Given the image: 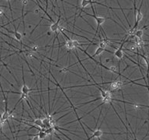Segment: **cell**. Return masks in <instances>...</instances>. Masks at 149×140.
I'll list each match as a JSON object with an SVG mask.
<instances>
[{"mask_svg":"<svg viewBox=\"0 0 149 140\" xmlns=\"http://www.w3.org/2000/svg\"><path fill=\"white\" fill-rule=\"evenodd\" d=\"M123 85V83L121 80H118V81H114L113 83H110V89L113 90H116L120 89Z\"/></svg>","mask_w":149,"mask_h":140,"instance_id":"obj_5","label":"cell"},{"mask_svg":"<svg viewBox=\"0 0 149 140\" xmlns=\"http://www.w3.org/2000/svg\"><path fill=\"white\" fill-rule=\"evenodd\" d=\"M39 13H40V9H34V13H35V14H38Z\"/></svg>","mask_w":149,"mask_h":140,"instance_id":"obj_19","label":"cell"},{"mask_svg":"<svg viewBox=\"0 0 149 140\" xmlns=\"http://www.w3.org/2000/svg\"><path fill=\"white\" fill-rule=\"evenodd\" d=\"M134 140H137V139H136V138H135V139H134Z\"/></svg>","mask_w":149,"mask_h":140,"instance_id":"obj_21","label":"cell"},{"mask_svg":"<svg viewBox=\"0 0 149 140\" xmlns=\"http://www.w3.org/2000/svg\"><path fill=\"white\" fill-rule=\"evenodd\" d=\"M61 13L59 14L58 16V20L56 21V22H53L51 25H50V30L51 32H52V33H56L57 34V36H58V33L59 31V29H60V25H59V23H60V19H61Z\"/></svg>","mask_w":149,"mask_h":140,"instance_id":"obj_2","label":"cell"},{"mask_svg":"<svg viewBox=\"0 0 149 140\" xmlns=\"http://www.w3.org/2000/svg\"><path fill=\"white\" fill-rule=\"evenodd\" d=\"M6 1L8 2V4L9 6V9H10V12H11V15H12V17H13V9L11 8V4H10V0H6Z\"/></svg>","mask_w":149,"mask_h":140,"instance_id":"obj_15","label":"cell"},{"mask_svg":"<svg viewBox=\"0 0 149 140\" xmlns=\"http://www.w3.org/2000/svg\"><path fill=\"white\" fill-rule=\"evenodd\" d=\"M134 35L138 38H142L143 35H144V30L142 29L140 30H135L134 32Z\"/></svg>","mask_w":149,"mask_h":140,"instance_id":"obj_8","label":"cell"},{"mask_svg":"<svg viewBox=\"0 0 149 140\" xmlns=\"http://www.w3.org/2000/svg\"><path fill=\"white\" fill-rule=\"evenodd\" d=\"M126 41H124V40H123V42L121 43L120 47L119 48L116 49V50L115 51V52L113 53V54H114V56H115L116 58L121 59V58H123V57L124 56V53H123V46L124 43H125Z\"/></svg>","mask_w":149,"mask_h":140,"instance_id":"obj_3","label":"cell"},{"mask_svg":"<svg viewBox=\"0 0 149 140\" xmlns=\"http://www.w3.org/2000/svg\"><path fill=\"white\" fill-rule=\"evenodd\" d=\"M83 13L87 15V16H92L95 19V22H96V24H97V29H96V31H95V37L96 36V34H98V32H99V29L100 27H101V25L105 23V21H106V18L105 17H101V16H97L96 15H95V13H94V14H89L86 12H85L83 11Z\"/></svg>","mask_w":149,"mask_h":140,"instance_id":"obj_1","label":"cell"},{"mask_svg":"<svg viewBox=\"0 0 149 140\" xmlns=\"http://www.w3.org/2000/svg\"><path fill=\"white\" fill-rule=\"evenodd\" d=\"M37 135H38V137H39L40 139H43V140H44L47 138V133L45 132H44V131H40L37 133Z\"/></svg>","mask_w":149,"mask_h":140,"instance_id":"obj_9","label":"cell"},{"mask_svg":"<svg viewBox=\"0 0 149 140\" xmlns=\"http://www.w3.org/2000/svg\"><path fill=\"white\" fill-rule=\"evenodd\" d=\"M28 122H31L33 123L34 125L40 128H44V123H43V121H42L41 118H36V119L34 120H30V121H27Z\"/></svg>","mask_w":149,"mask_h":140,"instance_id":"obj_7","label":"cell"},{"mask_svg":"<svg viewBox=\"0 0 149 140\" xmlns=\"http://www.w3.org/2000/svg\"><path fill=\"white\" fill-rule=\"evenodd\" d=\"M1 27H3V28H5L9 33H11V34H13V35H14V37H15V38L18 41H22V38H23V36H22V34H21L19 31H17L16 30V29L14 30V31H11V30H8V29H6V27H3V26H0Z\"/></svg>","mask_w":149,"mask_h":140,"instance_id":"obj_6","label":"cell"},{"mask_svg":"<svg viewBox=\"0 0 149 140\" xmlns=\"http://www.w3.org/2000/svg\"><path fill=\"white\" fill-rule=\"evenodd\" d=\"M141 56L144 58V60L145 62V64L147 65L148 70H149V56H144V55H141Z\"/></svg>","mask_w":149,"mask_h":140,"instance_id":"obj_11","label":"cell"},{"mask_svg":"<svg viewBox=\"0 0 149 140\" xmlns=\"http://www.w3.org/2000/svg\"><path fill=\"white\" fill-rule=\"evenodd\" d=\"M137 46L136 45H131L128 49H127V50H129V51H137Z\"/></svg>","mask_w":149,"mask_h":140,"instance_id":"obj_13","label":"cell"},{"mask_svg":"<svg viewBox=\"0 0 149 140\" xmlns=\"http://www.w3.org/2000/svg\"><path fill=\"white\" fill-rule=\"evenodd\" d=\"M22 73H23V86H22V87H21V92L20 93H22V94H25V95H28L30 92H31L32 90H34L33 89H30L28 87H27V85L25 83V81H24V76H23V69H22ZM19 93V94H20Z\"/></svg>","mask_w":149,"mask_h":140,"instance_id":"obj_4","label":"cell"},{"mask_svg":"<svg viewBox=\"0 0 149 140\" xmlns=\"http://www.w3.org/2000/svg\"></svg>","mask_w":149,"mask_h":140,"instance_id":"obj_22","label":"cell"},{"mask_svg":"<svg viewBox=\"0 0 149 140\" xmlns=\"http://www.w3.org/2000/svg\"><path fill=\"white\" fill-rule=\"evenodd\" d=\"M72 41H73V44H74V48H79V47H80V46H81L80 42H79V41H78L77 40H72Z\"/></svg>","mask_w":149,"mask_h":140,"instance_id":"obj_12","label":"cell"},{"mask_svg":"<svg viewBox=\"0 0 149 140\" xmlns=\"http://www.w3.org/2000/svg\"><path fill=\"white\" fill-rule=\"evenodd\" d=\"M3 16H5L6 17V16L5 15V13H4V11H3V10L1 8H0V17Z\"/></svg>","mask_w":149,"mask_h":140,"instance_id":"obj_17","label":"cell"},{"mask_svg":"<svg viewBox=\"0 0 149 140\" xmlns=\"http://www.w3.org/2000/svg\"><path fill=\"white\" fill-rule=\"evenodd\" d=\"M26 56L29 58H34V54L31 52V51H27L26 52Z\"/></svg>","mask_w":149,"mask_h":140,"instance_id":"obj_14","label":"cell"},{"mask_svg":"<svg viewBox=\"0 0 149 140\" xmlns=\"http://www.w3.org/2000/svg\"><path fill=\"white\" fill-rule=\"evenodd\" d=\"M3 124H4V122L1 120V118H0V132H2V128H3Z\"/></svg>","mask_w":149,"mask_h":140,"instance_id":"obj_18","label":"cell"},{"mask_svg":"<svg viewBox=\"0 0 149 140\" xmlns=\"http://www.w3.org/2000/svg\"><path fill=\"white\" fill-rule=\"evenodd\" d=\"M48 9V0H46V12H47V10Z\"/></svg>","mask_w":149,"mask_h":140,"instance_id":"obj_20","label":"cell"},{"mask_svg":"<svg viewBox=\"0 0 149 140\" xmlns=\"http://www.w3.org/2000/svg\"><path fill=\"white\" fill-rule=\"evenodd\" d=\"M28 1L29 0H22V4H23V6H26L27 4H28Z\"/></svg>","mask_w":149,"mask_h":140,"instance_id":"obj_16","label":"cell"},{"mask_svg":"<svg viewBox=\"0 0 149 140\" xmlns=\"http://www.w3.org/2000/svg\"><path fill=\"white\" fill-rule=\"evenodd\" d=\"M108 70H109L110 72H111L112 73H118L117 68H116V66H114L109 67V69H108Z\"/></svg>","mask_w":149,"mask_h":140,"instance_id":"obj_10","label":"cell"}]
</instances>
